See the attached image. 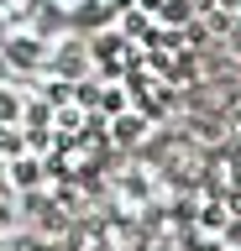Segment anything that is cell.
Returning <instances> with one entry per match:
<instances>
[{
	"label": "cell",
	"mask_w": 241,
	"mask_h": 251,
	"mask_svg": "<svg viewBox=\"0 0 241 251\" xmlns=\"http://www.w3.org/2000/svg\"><path fill=\"white\" fill-rule=\"evenodd\" d=\"M142 11L162 31H178V26H189L194 16H199V0H142Z\"/></svg>",
	"instance_id": "obj_1"
},
{
	"label": "cell",
	"mask_w": 241,
	"mask_h": 251,
	"mask_svg": "<svg viewBox=\"0 0 241 251\" xmlns=\"http://www.w3.org/2000/svg\"><path fill=\"white\" fill-rule=\"evenodd\" d=\"M5 58L16 68H42L48 63V42H37L32 31H16V37H5Z\"/></svg>",
	"instance_id": "obj_2"
},
{
	"label": "cell",
	"mask_w": 241,
	"mask_h": 251,
	"mask_svg": "<svg viewBox=\"0 0 241 251\" xmlns=\"http://www.w3.org/2000/svg\"><path fill=\"white\" fill-rule=\"evenodd\" d=\"M11 183H16V188H42V183H48V168H42V157L21 152L16 162H11Z\"/></svg>",
	"instance_id": "obj_3"
},
{
	"label": "cell",
	"mask_w": 241,
	"mask_h": 251,
	"mask_svg": "<svg viewBox=\"0 0 241 251\" xmlns=\"http://www.w3.org/2000/svg\"><path fill=\"white\" fill-rule=\"evenodd\" d=\"M84 121H89V115H84V105H79V100H68V105L53 115V126H58V141H79V136H84Z\"/></svg>",
	"instance_id": "obj_4"
},
{
	"label": "cell",
	"mask_w": 241,
	"mask_h": 251,
	"mask_svg": "<svg viewBox=\"0 0 241 251\" xmlns=\"http://www.w3.org/2000/svg\"><path fill=\"white\" fill-rule=\"evenodd\" d=\"M142 131H147V115L142 110H121V115H110V141H142Z\"/></svg>",
	"instance_id": "obj_5"
},
{
	"label": "cell",
	"mask_w": 241,
	"mask_h": 251,
	"mask_svg": "<svg viewBox=\"0 0 241 251\" xmlns=\"http://www.w3.org/2000/svg\"><path fill=\"white\" fill-rule=\"evenodd\" d=\"M21 115H27V94L11 89V84H0V126L11 131V126H21Z\"/></svg>",
	"instance_id": "obj_6"
},
{
	"label": "cell",
	"mask_w": 241,
	"mask_h": 251,
	"mask_svg": "<svg viewBox=\"0 0 241 251\" xmlns=\"http://www.w3.org/2000/svg\"><path fill=\"white\" fill-rule=\"evenodd\" d=\"M58 16H95V11H110L115 0H48Z\"/></svg>",
	"instance_id": "obj_7"
},
{
	"label": "cell",
	"mask_w": 241,
	"mask_h": 251,
	"mask_svg": "<svg viewBox=\"0 0 241 251\" xmlns=\"http://www.w3.org/2000/svg\"><path fill=\"white\" fill-rule=\"evenodd\" d=\"M100 110H105V115L131 110V89H126V84H105V89H100Z\"/></svg>",
	"instance_id": "obj_8"
},
{
	"label": "cell",
	"mask_w": 241,
	"mask_h": 251,
	"mask_svg": "<svg viewBox=\"0 0 241 251\" xmlns=\"http://www.w3.org/2000/svg\"><path fill=\"white\" fill-rule=\"evenodd\" d=\"M225 220H231V215H225L220 204H210V209H205V230H225Z\"/></svg>",
	"instance_id": "obj_9"
}]
</instances>
